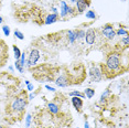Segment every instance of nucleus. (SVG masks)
<instances>
[{
    "mask_svg": "<svg viewBox=\"0 0 129 128\" xmlns=\"http://www.w3.org/2000/svg\"><path fill=\"white\" fill-rule=\"evenodd\" d=\"M101 71L103 76L106 78H113L117 75L122 74V61L120 53L117 51H111L107 54L105 64H101Z\"/></svg>",
    "mask_w": 129,
    "mask_h": 128,
    "instance_id": "f257e3e1",
    "label": "nucleus"
},
{
    "mask_svg": "<svg viewBox=\"0 0 129 128\" xmlns=\"http://www.w3.org/2000/svg\"><path fill=\"white\" fill-rule=\"evenodd\" d=\"M28 96L27 92L22 91L20 92L18 95H16L12 100L8 103L7 107H6V113L13 118V121H16V117H18V120H21L23 117V114L25 112L28 105Z\"/></svg>",
    "mask_w": 129,
    "mask_h": 128,
    "instance_id": "f03ea898",
    "label": "nucleus"
},
{
    "mask_svg": "<svg viewBox=\"0 0 129 128\" xmlns=\"http://www.w3.org/2000/svg\"><path fill=\"white\" fill-rule=\"evenodd\" d=\"M8 46L0 39V68H2L8 62Z\"/></svg>",
    "mask_w": 129,
    "mask_h": 128,
    "instance_id": "7ed1b4c3",
    "label": "nucleus"
},
{
    "mask_svg": "<svg viewBox=\"0 0 129 128\" xmlns=\"http://www.w3.org/2000/svg\"><path fill=\"white\" fill-rule=\"evenodd\" d=\"M102 32L108 40H113L114 38L116 37V31H115V29H114V25L110 24V23L105 24L104 27L102 28Z\"/></svg>",
    "mask_w": 129,
    "mask_h": 128,
    "instance_id": "20e7f679",
    "label": "nucleus"
},
{
    "mask_svg": "<svg viewBox=\"0 0 129 128\" xmlns=\"http://www.w3.org/2000/svg\"><path fill=\"white\" fill-rule=\"evenodd\" d=\"M89 76H90V81H92L90 83L101 82L102 78H103V74H102L101 69L93 66V68L89 70Z\"/></svg>",
    "mask_w": 129,
    "mask_h": 128,
    "instance_id": "39448f33",
    "label": "nucleus"
},
{
    "mask_svg": "<svg viewBox=\"0 0 129 128\" xmlns=\"http://www.w3.org/2000/svg\"><path fill=\"white\" fill-rule=\"evenodd\" d=\"M55 84L60 87H66L71 84V78H70V74L65 73V74H61L56 80H55Z\"/></svg>",
    "mask_w": 129,
    "mask_h": 128,
    "instance_id": "423d86ee",
    "label": "nucleus"
},
{
    "mask_svg": "<svg viewBox=\"0 0 129 128\" xmlns=\"http://www.w3.org/2000/svg\"><path fill=\"white\" fill-rule=\"evenodd\" d=\"M39 59H40V51L37 50V49H32L30 52V55H29V59H28V65L34 66L38 63Z\"/></svg>",
    "mask_w": 129,
    "mask_h": 128,
    "instance_id": "0eeeda50",
    "label": "nucleus"
},
{
    "mask_svg": "<svg viewBox=\"0 0 129 128\" xmlns=\"http://www.w3.org/2000/svg\"><path fill=\"white\" fill-rule=\"evenodd\" d=\"M85 41H86L87 44L92 45L95 43V40H96V32L94 29H88V31L85 33Z\"/></svg>",
    "mask_w": 129,
    "mask_h": 128,
    "instance_id": "6e6552de",
    "label": "nucleus"
},
{
    "mask_svg": "<svg viewBox=\"0 0 129 128\" xmlns=\"http://www.w3.org/2000/svg\"><path fill=\"white\" fill-rule=\"evenodd\" d=\"M90 5V0H76V7L80 13H83Z\"/></svg>",
    "mask_w": 129,
    "mask_h": 128,
    "instance_id": "1a4fd4ad",
    "label": "nucleus"
},
{
    "mask_svg": "<svg viewBox=\"0 0 129 128\" xmlns=\"http://www.w3.org/2000/svg\"><path fill=\"white\" fill-rule=\"evenodd\" d=\"M72 12H73V9L70 7V6L66 5L65 1L61 2V12H60V14H61L62 18H65L66 16H69V13H72Z\"/></svg>",
    "mask_w": 129,
    "mask_h": 128,
    "instance_id": "9d476101",
    "label": "nucleus"
},
{
    "mask_svg": "<svg viewBox=\"0 0 129 128\" xmlns=\"http://www.w3.org/2000/svg\"><path fill=\"white\" fill-rule=\"evenodd\" d=\"M72 104L74 106V108L78 112H81L82 108H83V100L81 97H77V96H73L72 97Z\"/></svg>",
    "mask_w": 129,
    "mask_h": 128,
    "instance_id": "9b49d317",
    "label": "nucleus"
},
{
    "mask_svg": "<svg viewBox=\"0 0 129 128\" xmlns=\"http://www.w3.org/2000/svg\"><path fill=\"white\" fill-rule=\"evenodd\" d=\"M57 19H58L57 13H51V14H49V16L45 17L43 23H45V24H51V23H54L55 21H57Z\"/></svg>",
    "mask_w": 129,
    "mask_h": 128,
    "instance_id": "f8f14e48",
    "label": "nucleus"
},
{
    "mask_svg": "<svg viewBox=\"0 0 129 128\" xmlns=\"http://www.w3.org/2000/svg\"><path fill=\"white\" fill-rule=\"evenodd\" d=\"M48 110L50 112V114L52 115H56L60 112V107L58 105H56L55 103H49L48 104Z\"/></svg>",
    "mask_w": 129,
    "mask_h": 128,
    "instance_id": "ddd939ff",
    "label": "nucleus"
},
{
    "mask_svg": "<svg viewBox=\"0 0 129 128\" xmlns=\"http://www.w3.org/2000/svg\"><path fill=\"white\" fill-rule=\"evenodd\" d=\"M67 38H69V41L73 43V42H75V40H76V33H75V31H69L67 32Z\"/></svg>",
    "mask_w": 129,
    "mask_h": 128,
    "instance_id": "4468645a",
    "label": "nucleus"
},
{
    "mask_svg": "<svg viewBox=\"0 0 129 128\" xmlns=\"http://www.w3.org/2000/svg\"><path fill=\"white\" fill-rule=\"evenodd\" d=\"M95 95V89L93 88H86L85 89V96L87 98H93V96Z\"/></svg>",
    "mask_w": 129,
    "mask_h": 128,
    "instance_id": "2eb2a0df",
    "label": "nucleus"
},
{
    "mask_svg": "<svg viewBox=\"0 0 129 128\" xmlns=\"http://www.w3.org/2000/svg\"><path fill=\"white\" fill-rule=\"evenodd\" d=\"M13 52H14V57H16V60H19L20 56H21V51L19 50V48L17 45H13Z\"/></svg>",
    "mask_w": 129,
    "mask_h": 128,
    "instance_id": "dca6fc26",
    "label": "nucleus"
},
{
    "mask_svg": "<svg viewBox=\"0 0 129 128\" xmlns=\"http://www.w3.org/2000/svg\"><path fill=\"white\" fill-rule=\"evenodd\" d=\"M86 18H88V19H96V13H95V11L88 10V11L86 12Z\"/></svg>",
    "mask_w": 129,
    "mask_h": 128,
    "instance_id": "f3484780",
    "label": "nucleus"
},
{
    "mask_svg": "<svg viewBox=\"0 0 129 128\" xmlns=\"http://www.w3.org/2000/svg\"><path fill=\"white\" fill-rule=\"evenodd\" d=\"M14 38H18L19 40H23V39H24V36H23V33L21 31L16 30V31H14Z\"/></svg>",
    "mask_w": 129,
    "mask_h": 128,
    "instance_id": "a211bd4d",
    "label": "nucleus"
},
{
    "mask_svg": "<svg viewBox=\"0 0 129 128\" xmlns=\"http://www.w3.org/2000/svg\"><path fill=\"white\" fill-rule=\"evenodd\" d=\"M121 42L124 43L125 48L128 49V46H129V37H128V36H125V37L121 39Z\"/></svg>",
    "mask_w": 129,
    "mask_h": 128,
    "instance_id": "6ab92c4d",
    "label": "nucleus"
},
{
    "mask_svg": "<svg viewBox=\"0 0 129 128\" xmlns=\"http://www.w3.org/2000/svg\"><path fill=\"white\" fill-rule=\"evenodd\" d=\"M116 34H118V36H128V31L124 30V29H118L116 31Z\"/></svg>",
    "mask_w": 129,
    "mask_h": 128,
    "instance_id": "aec40b11",
    "label": "nucleus"
},
{
    "mask_svg": "<svg viewBox=\"0 0 129 128\" xmlns=\"http://www.w3.org/2000/svg\"><path fill=\"white\" fill-rule=\"evenodd\" d=\"M2 31H4V33H5L6 37H9L10 36V28L8 27V25H4V27H2Z\"/></svg>",
    "mask_w": 129,
    "mask_h": 128,
    "instance_id": "412c9836",
    "label": "nucleus"
},
{
    "mask_svg": "<svg viewBox=\"0 0 129 128\" xmlns=\"http://www.w3.org/2000/svg\"><path fill=\"white\" fill-rule=\"evenodd\" d=\"M70 95H71V96H77V97H81V98L85 97V95L82 94V93H80V92H71V93H70Z\"/></svg>",
    "mask_w": 129,
    "mask_h": 128,
    "instance_id": "4be33fe9",
    "label": "nucleus"
},
{
    "mask_svg": "<svg viewBox=\"0 0 129 128\" xmlns=\"http://www.w3.org/2000/svg\"><path fill=\"white\" fill-rule=\"evenodd\" d=\"M16 68L18 69V71L20 72V73H22V72H23V66L21 65V64H20L19 60H17V61H16Z\"/></svg>",
    "mask_w": 129,
    "mask_h": 128,
    "instance_id": "5701e85b",
    "label": "nucleus"
},
{
    "mask_svg": "<svg viewBox=\"0 0 129 128\" xmlns=\"http://www.w3.org/2000/svg\"><path fill=\"white\" fill-rule=\"evenodd\" d=\"M30 121H31V115H28L27 119H25V126H27V127L30 126Z\"/></svg>",
    "mask_w": 129,
    "mask_h": 128,
    "instance_id": "b1692460",
    "label": "nucleus"
},
{
    "mask_svg": "<svg viewBox=\"0 0 129 128\" xmlns=\"http://www.w3.org/2000/svg\"><path fill=\"white\" fill-rule=\"evenodd\" d=\"M45 88H46V89H49V91H51V92H54V91H55L54 87H51V86H49V85H46V86H45Z\"/></svg>",
    "mask_w": 129,
    "mask_h": 128,
    "instance_id": "393cba45",
    "label": "nucleus"
},
{
    "mask_svg": "<svg viewBox=\"0 0 129 128\" xmlns=\"http://www.w3.org/2000/svg\"><path fill=\"white\" fill-rule=\"evenodd\" d=\"M28 89H29V91H32V89H33V85H31V84L29 83L28 84Z\"/></svg>",
    "mask_w": 129,
    "mask_h": 128,
    "instance_id": "a878e982",
    "label": "nucleus"
},
{
    "mask_svg": "<svg viewBox=\"0 0 129 128\" xmlns=\"http://www.w3.org/2000/svg\"><path fill=\"white\" fill-rule=\"evenodd\" d=\"M84 127H85V128H89V125H88V121H87V120L85 121V124H84Z\"/></svg>",
    "mask_w": 129,
    "mask_h": 128,
    "instance_id": "bb28decb",
    "label": "nucleus"
},
{
    "mask_svg": "<svg viewBox=\"0 0 129 128\" xmlns=\"http://www.w3.org/2000/svg\"><path fill=\"white\" fill-rule=\"evenodd\" d=\"M0 128H8V126H4V125H0Z\"/></svg>",
    "mask_w": 129,
    "mask_h": 128,
    "instance_id": "cd10ccee",
    "label": "nucleus"
},
{
    "mask_svg": "<svg viewBox=\"0 0 129 128\" xmlns=\"http://www.w3.org/2000/svg\"><path fill=\"white\" fill-rule=\"evenodd\" d=\"M2 21H4V19H2V17H0V23H2Z\"/></svg>",
    "mask_w": 129,
    "mask_h": 128,
    "instance_id": "c85d7f7f",
    "label": "nucleus"
},
{
    "mask_svg": "<svg viewBox=\"0 0 129 128\" xmlns=\"http://www.w3.org/2000/svg\"><path fill=\"white\" fill-rule=\"evenodd\" d=\"M0 8H1V0H0Z\"/></svg>",
    "mask_w": 129,
    "mask_h": 128,
    "instance_id": "c756f323",
    "label": "nucleus"
}]
</instances>
